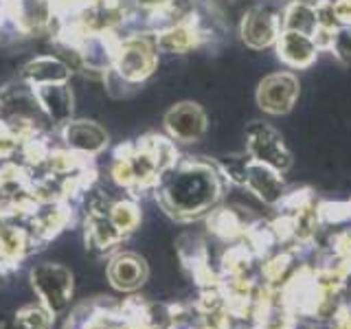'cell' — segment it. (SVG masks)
<instances>
[{
  "mask_svg": "<svg viewBox=\"0 0 351 329\" xmlns=\"http://www.w3.org/2000/svg\"><path fill=\"white\" fill-rule=\"evenodd\" d=\"M165 125L178 141H197L206 130V117L195 103H180L165 117Z\"/></svg>",
  "mask_w": 351,
  "mask_h": 329,
  "instance_id": "cell-6",
  "label": "cell"
},
{
  "mask_svg": "<svg viewBox=\"0 0 351 329\" xmlns=\"http://www.w3.org/2000/svg\"><path fill=\"white\" fill-rule=\"evenodd\" d=\"M274 33H277L274 18L263 9L252 11L244 22V40L255 49L268 47V44L274 40Z\"/></svg>",
  "mask_w": 351,
  "mask_h": 329,
  "instance_id": "cell-11",
  "label": "cell"
},
{
  "mask_svg": "<svg viewBox=\"0 0 351 329\" xmlns=\"http://www.w3.org/2000/svg\"><path fill=\"white\" fill-rule=\"evenodd\" d=\"M51 312L47 307H36L29 305L25 310H20L11 323L9 329H49L51 327Z\"/></svg>",
  "mask_w": 351,
  "mask_h": 329,
  "instance_id": "cell-16",
  "label": "cell"
},
{
  "mask_svg": "<svg viewBox=\"0 0 351 329\" xmlns=\"http://www.w3.org/2000/svg\"><path fill=\"white\" fill-rule=\"evenodd\" d=\"M33 288L40 294L42 305L51 314L66 310L73 294V274L60 263H40L31 272Z\"/></svg>",
  "mask_w": 351,
  "mask_h": 329,
  "instance_id": "cell-2",
  "label": "cell"
},
{
  "mask_svg": "<svg viewBox=\"0 0 351 329\" xmlns=\"http://www.w3.org/2000/svg\"><path fill=\"white\" fill-rule=\"evenodd\" d=\"M250 184L255 186V191L261 197H266L270 202L279 195V182L266 167H255L250 171Z\"/></svg>",
  "mask_w": 351,
  "mask_h": 329,
  "instance_id": "cell-17",
  "label": "cell"
},
{
  "mask_svg": "<svg viewBox=\"0 0 351 329\" xmlns=\"http://www.w3.org/2000/svg\"><path fill=\"white\" fill-rule=\"evenodd\" d=\"M108 277L112 281L117 290H136L138 285L145 283L147 279V266L145 259L134 255V252H121L108 266Z\"/></svg>",
  "mask_w": 351,
  "mask_h": 329,
  "instance_id": "cell-7",
  "label": "cell"
},
{
  "mask_svg": "<svg viewBox=\"0 0 351 329\" xmlns=\"http://www.w3.org/2000/svg\"><path fill=\"white\" fill-rule=\"evenodd\" d=\"M299 84L292 75H272L259 88V103L268 112H285L294 103Z\"/></svg>",
  "mask_w": 351,
  "mask_h": 329,
  "instance_id": "cell-8",
  "label": "cell"
},
{
  "mask_svg": "<svg viewBox=\"0 0 351 329\" xmlns=\"http://www.w3.org/2000/svg\"><path fill=\"white\" fill-rule=\"evenodd\" d=\"M154 51L145 42L128 40L114 53V71L125 82H141L154 71Z\"/></svg>",
  "mask_w": 351,
  "mask_h": 329,
  "instance_id": "cell-3",
  "label": "cell"
},
{
  "mask_svg": "<svg viewBox=\"0 0 351 329\" xmlns=\"http://www.w3.org/2000/svg\"><path fill=\"white\" fill-rule=\"evenodd\" d=\"M108 217H110V222L114 224V228L119 230L121 235L128 233V230H134V226L138 224V208L134 202H130V200H119L114 202L112 206L108 208Z\"/></svg>",
  "mask_w": 351,
  "mask_h": 329,
  "instance_id": "cell-14",
  "label": "cell"
},
{
  "mask_svg": "<svg viewBox=\"0 0 351 329\" xmlns=\"http://www.w3.org/2000/svg\"><path fill=\"white\" fill-rule=\"evenodd\" d=\"M66 147L80 156H97L108 145L106 130L95 121H69L62 130Z\"/></svg>",
  "mask_w": 351,
  "mask_h": 329,
  "instance_id": "cell-4",
  "label": "cell"
},
{
  "mask_svg": "<svg viewBox=\"0 0 351 329\" xmlns=\"http://www.w3.org/2000/svg\"><path fill=\"white\" fill-rule=\"evenodd\" d=\"M165 204L173 213L193 215L211 206L217 195V184L213 173L200 167V164H189L169 178L165 186Z\"/></svg>",
  "mask_w": 351,
  "mask_h": 329,
  "instance_id": "cell-1",
  "label": "cell"
},
{
  "mask_svg": "<svg viewBox=\"0 0 351 329\" xmlns=\"http://www.w3.org/2000/svg\"><path fill=\"white\" fill-rule=\"evenodd\" d=\"M334 51L343 62L351 64V29H343L334 36Z\"/></svg>",
  "mask_w": 351,
  "mask_h": 329,
  "instance_id": "cell-18",
  "label": "cell"
},
{
  "mask_svg": "<svg viewBox=\"0 0 351 329\" xmlns=\"http://www.w3.org/2000/svg\"><path fill=\"white\" fill-rule=\"evenodd\" d=\"M285 27H288V31L303 33V36L310 38L318 27V14H314V11L305 5H294L290 9L288 18H285Z\"/></svg>",
  "mask_w": 351,
  "mask_h": 329,
  "instance_id": "cell-15",
  "label": "cell"
},
{
  "mask_svg": "<svg viewBox=\"0 0 351 329\" xmlns=\"http://www.w3.org/2000/svg\"><path fill=\"white\" fill-rule=\"evenodd\" d=\"M334 14H336V18H340V20L351 22V0H340V3L334 7Z\"/></svg>",
  "mask_w": 351,
  "mask_h": 329,
  "instance_id": "cell-19",
  "label": "cell"
},
{
  "mask_svg": "<svg viewBox=\"0 0 351 329\" xmlns=\"http://www.w3.org/2000/svg\"><path fill=\"white\" fill-rule=\"evenodd\" d=\"M22 80L29 86H44V84H69L71 69L58 58H36L22 69Z\"/></svg>",
  "mask_w": 351,
  "mask_h": 329,
  "instance_id": "cell-9",
  "label": "cell"
},
{
  "mask_svg": "<svg viewBox=\"0 0 351 329\" xmlns=\"http://www.w3.org/2000/svg\"><path fill=\"white\" fill-rule=\"evenodd\" d=\"M16 20L25 29H40L51 20V0H18Z\"/></svg>",
  "mask_w": 351,
  "mask_h": 329,
  "instance_id": "cell-13",
  "label": "cell"
},
{
  "mask_svg": "<svg viewBox=\"0 0 351 329\" xmlns=\"http://www.w3.org/2000/svg\"><path fill=\"white\" fill-rule=\"evenodd\" d=\"M250 149L259 160L270 162L274 167H288V162H290L288 154L283 151L279 136L268 127L255 130V134H252V141H250Z\"/></svg>",
  "mask_w": 351,
  "mask_h": 329,
  "instance_id": "cell-10",
  "label": "cell"
},
{
  "mask_svg": "<svg viewBox=\"0 0 351 329\" xmlns=\"http://www.w3.org/2000/svg\"><path fill=\"white\" fill-rule=\"evenodd\" d=\"M279 53H281V58L285 62H290L292 66H305L312 62L316 47L310 38L303 36V33L288 31V33H283V38H281Z\"/></svg>",
  "mask_w": 351,
  "mask_h": 329,
  "instance_id": "cell-12",
  "label": "cell"
},
{
  "mask_svg": "<svg viewBox=\"0 0 351 329\" xmlns=\"http://www.w3.org/2000/svg\"><path fill=\"white\" fill-rule=\"evenodd\" d=\"M38 108L47 114L53 123L66 125L73 117V93L69 84H44L31 86Z\"/></svg>",
  "mask_w": 351,
  "mask_h": 329,
  "instance_id": "cell-5",
  "label": "cell"
}]
</instances>
